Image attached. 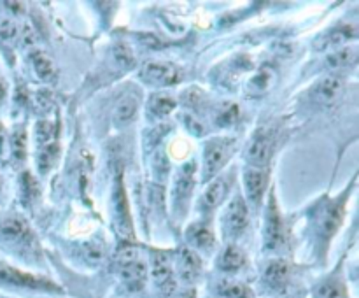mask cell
Instances as JSON below:
<instances>
[{
  "instance_id": "cell-1",
  "label": "cell",
  "mask_w": 359,
  "mask_h": 298,
  "mask_svg": "<svg viewBox=\"0 0 359 298\" xmlns=\"http://www.w3.org/2000/svg\"><path fill=\"white\" fill-rule=\"evenodd\" d=\"M345 213V197L342 195L337 200H324L317 204L316 213L312 216V230L314 237L319 244L328 246V242L333 239L337 230L344 221Z\"/></svg>"
},
{
  "instance_id": "cell-2",
  "label": "cell",
  "mask_w": 359,
  "mask_h": 298,
  "mask_svg": "<svg viewBox=\"0 0 359 298\" xmlns=\"http://www.w3.org/2000/svg\"><path fill=\"white\" fill-rule=\"evenodd\" d=\"M117 272L130 291H140L147 283V265L139 256V251L126 246L117 253Z\"/></svg>"
},
{
  "instance_id": "cell-3",
  "label": "cell",
  "mask_w": 359,
  "mask_h": 298,
  "mask_svg": "<svg viewBox=\"0 0 359 298\" xmlns=\"http://www.w3.org/2000/svg\"><path fill=\"white\" fill-rule=\"evenodd\" d=\"M235 149V139L216 137L210 139L203 149V181L216 178L230 160Z\"/></svg>"
},
{
  "instance_id": "cell-4",
  "label": "cell",
  "mask_w": 359,
  "mask_h": 298,
  "mask_svg": "<svg viewBox=\"0 0 359 298\" xmlns=\"http://www.w3.org/2000/svg\"><path fill=\"white\" fill-rule=\"evenodd\" d=\"M112 207H114V225L122 237H133V221L130 214L129 197H126L125 183H123V172L117 171L114 174V190H112Z\"/></svg>"
},
{
  "instance_id": "cell-5",
  "label": "cell",
  "mask_w": 359,
  "mask_h": 298,
  "mask_svg": "<svg viewBox=\"0 0 359 298\" xmlns=\"http://www.w3.org/2000/svg\"><path fill=\"white\" fill-rule=\"evenodd\" d=\"M0 284L2 286H15V288H29V290H41V291H61L51 281L44 277L32 276L29 272L15 269L11 265L0 263Z\"/></svg>"
},
{
  "instance_id": "cell-6",
  "label": "cell",
  "mask_w": 359,
  "mask_h": 298,
  "mask_svg": "<svg viewBox=\"0 0 359 298\" xmlns=\"http://www.w3.org/2000/svg\"><path fill=\"white\" fill-rule=\"evenodd\" d=\"M140 79L156 88L177 85L182 79V72L170 62H147L140 69Z\"/></svg>"
},
{
  "instance_id": "cell-7",
  "label": "cell",
  "mask_w": 359,
  "mask_h": 298,
  "mask_svg": "<svg viewBox=\"0 0 359 298\" xmlns=\"http://www.w3.org/2000/svg\"><path fill=\"white\" fill-rule=\"evenodd\" d=\"M195 174H196V164L195 162H188L179 169V174L174 183V192H172V204H174L175 213L182 214L186 213L189 206V199L193 195V188H195Z\"/></svg>"
},
{
  "instance_id": "cell-8",
  "label": "cell",
  "mask_w": 359,
  "mask_h": 298,
  "mask_svg": "<svg viewBox=\"0 0 359 298\" xmlns=\"http://www.w3.org/2000/svg\"><path fill=\"white\" fill-rule=\"evenodd\" d=\"M247 225H249V209H247V204L244 202L242 197H235V199L228 204L226 211H224V235H226L228 239H238L244 232H246Z\"/></svg>"
},
{
  "instance_id": "cell-9",
  "label": "cell",
  "mask_w": 359,
  "mask_h": 298,
  "mask_svg": "<svg viewBox=\"0 0 359 298\" xmlns=\"http://www.w3.org/2000/svg\"><path fill=\"white\" fill-rule=\"evenodd\" d=\"M0 235L20 246H27V248H32L34 242H36L29 221L20 214L0 216Z\"/></svg>"
},
{
  "instance_id": "cell-10",
  "label": "cell",
  "mask_w": 359,
  "mask_h": 298,
  "mask_svg": "<svg viewBox=\"0 0 359 298\" xmlns=\"http://www.w3.org/2000/svg\"><path fill=\"white\" fill-rule=\"evenodd\" d=\"M263 237L267 249H279L282 242H284V223H282V216L279 213V206L274 192L270 193V199H268Z\"/></svg>"
},
{
  "instance_id": "cell-11",
  "label": "cell",
  "mask_w": 359,
  "mask_h": 298,
  "mask_svg": "<svg viewBox=\"0 0 359 298\" xmlns=\"http://www.w3.org/2000/svg\"><path fill=\"white\" fill-rule=\"evenodd\" d=\"M274 149V137L267 130H258L251 137L249 144L246 149V160L249 162L251 167L261 169L268 164Z\"/></svg>"
},
{
  "instance_id": "cell-12",
  "label": "cell",
  "mask_w": 359,
  "mask_h": 298,
  "mask_svg": "<svg viewBox=\"0 0 359 298\" xmlns=\"http://www.w3.org/2000/svg\"><path fill=\"white\" fill-rule=\"evenodd\" d=\"M151 272H153V281L156 284L158 291L161 293V297H172L175 290H177V283H175L174 270H172V265L167 256L156 253L153 258V270Z\"/></svg>"
},
{
  "instance_id": "cell-13",
  "label": "cell",
  "mask_w": 359,
  "mask_h": 298,
  "mask_svg": "<svg viewBox=\"0 0 359 298\" xmlns=\"http://www.w3.org/2000/svg\"><path fill=\"white\" fill-rule=\"evenodd\" d=\"M344 85L345 81L342 76L330 74L326 76V78L321 79V81L314 86L310 95H312L314 102L319 104V106L323 107H328L342 95V92H344Z\"/></svg>"
},
{
  "instance_id": "cell-14",
  "label": "cell",
  "mask_w": 359,
  "mask_h": 298,
  "mask_svg": "<svg viewBox=\"0 0 359 298\" xmlns=\"http://www.w3.org/2000/svg\"><path fill=\"white\" fill-rule=\"evenodd\" d=\"M268 185V174L263 169H246L244 171V190H246L247 200H249L251 206H254L258 209L263 199V193L267 190Z\"/></svg>"
},
{
  "instance_id": "cell-15",
  "label": "cell",
  "mask_w": 359,
  "mask_h": 298,
  "mask_svg": "<svg viewBox=\"0 0 359 298\" xmlns=\"http://www.w3.org/2000/svg\"><path fill=\"white\" fill-rule=\"evenodd\" d=\"M228 192H230V178L228 176L216 178L200 199V209L205 211V213L217 209L228 197Z\"/></svg>"
},
{
  "instance_id": "cell-16",
  "label": "cell",
  "mask_w": 359,
  "mask_h": 298,
  "mask_svg": "<svg viewBox=\"0 0 359 298\" xmlns=\"http://www.w3.org/2000/svg\"><path fill=\"white\" fill-rule=\"evenodd\" d=\"M200 272H202V260H200V256L189 248L181 249L177 256V274L181 281L188 284L195 283L198 279Z\"/></svg>"
},
{
  "instance_id": "cell-17",
  "label": "cell",
  "mask_w": 359,
  "mask_h": 298,
  "mask_svg": "<svg viewBox=\"0 0 359 298\" xmlns=\"http://www.w3.org/2000/svg\"><path fill=\"white\" fill-rule=\"evenodd\" d=\"M356 37V27L354 25H337L330 30V32L323 34V37L316 41V46L319 50H328V48L342 46V44L349 43Z\"/></svg>"
},
{
  "instance_id": "cell-18",
  "label": "cell",
  "mask_w": 359,
  "mask_h": 298,
  "mask_svg": "<svg viewBox=\"0 0 359 298\" xmlns=\"http://www.w3.org/2000/svg\"><path fill=\"white\" fill-rule=\"evenodd\" d=\"M289 272H291V269H289L288 262H284V260H272V262L265 267V283L270 288H274V290H282V288H286V284H288Z\"/></svg>"
},
{
  "instance_id": "cell-19",
  "label": "cell",
  "mask_w": 359,
  "mask_h": 298,
  "mask_svg": "<svg viewBox=\"0 0 359 298\" xmlns=\"http://www.w3.org/2000/svg\"><path fill=\"white\" fill-rule=\"evenodd\" d=\"M186 239H188L189 244L196 249H212L216 237H214V232L210 230V227L203 221H196V223L189 225L188 232H186Z\"/></svg>"
},
{
  "instance_id": "cell-20",
  "label": "cell",
  "mask_w": 359,
  "mask_h": 298,
  "mask_svg": "<svg viewBox=\"0 0 359 298\" xmlns=\"http://www.w3.org/2000/svg\"><path fill=\"white\" fill-rule=\"evenodd\" d=\"M175 106H177V102L168 93H154L147 102V116H151L153 120L165 118L175 109Z\"/></svg>"
},
{
  "instance_id": "cell-21",
  "label": "cell",
  "mask_w": 359,
  "mask_h": 298,
  "mask_svg": "<svg viewBox=\"0 0 359 298\" xmlns=\"http://www.w3.org/2000/svg\"><path fill=\"white\" fill-rule=\"evenodd\" d=\"M219 269L223 272H238L246 265V255L242 253V249H238L237 246L230 244L219 256V262H217Z\"/></svg>"
},
{
  "instance_id": "cell-22",
  "label": "cell",
  "mask_w": 359,
  "mask_h": 298,
  "mask_svg": "<svg viewBox=\"0 0 359 298\" xmlns=\"http://www.w3.org/2000/svg\"><path fill=\"white\" fill-rule=\"evenodd\" d=\"M356 58H358V51L352 46L340 48V50L333 51L330 57L326 58V65L331 71H340V69L351 67L356 64Z\"/></svg>"
},
{
  "instance_id": "cell-23",
  "label": "cell",
  "mask_w": 359,
  "mask_h": 298,
  "mask_svg": "<svg viewBox=\"0 0 359 298\" xmlns=\"http://www.w3.org/2000/svg\"><path fill=\"white\" fill-rule=\"evenodd\" d=\"M137 109H139V100L132 95H125L117 102L116 111H114V118H116V121L119 125H129L135 118Z\"/></svg>"
},
{
  "instance_id": "cell-24",
  "label": "cell",
  "mask_w": 359,
  "mask_h": 298,
  "mask_svg": "<svg viewBox=\"0 0 359 298\" xmlns=\"http://www.w3.org/2000/svg\"><path fill=\"white\" fill-rule=\"evenodd\" d=\"M58 153H60V149H58L57 142L41 146L39 155H37V169H39L41 174H47L54 167L58 160Z\"/></svg>"
},
{
  "instance_id": "cell-25",
  "label": "cell",
  "mask_w": 359,
  "mask_h": 298,
  "mask_svg": "<svg viewBox=\"0 0 359 298\" xmlns=\"http://www.w3.org/2000/svg\"><path fill=\"white\" fill-rule=\"evenodd\" d=\"M32 65H34V71H36V74L39 76L43 81H46V83L54 81V78H57V69H54L53 60H51L47 55L41 53V51L34 53Z\"/></svg>"
},
{
  "instance_id": "cell-26",
  "label": "cell",
  "mask_w": 359,
  "mask_h": 298,
  "mask_svg": "<svg viewBox=\"0 0 359 298\" xmlns=\"http://www.w3.org/2000/svg\"><path fill=\"white\" fill-rule=\"evenodd\" d=\"M347 297V288L345 283L338 277H330L323 281L317 288V298H345Z\"/></svg>"
},
{
  "instance_id": "cell-27",
  "label": "cell",
  "mask_w": 359,
  "mask_h": 298,
  "mask_svg": "<svg viewBox=\"0 0 359 298\" xmlns=\"http://www.w3.org/2000/svg\"><path fill=\"white\" fill-rule=\"evenodd\" d=\"M217 291L224 298H253L249 288L237 281H221Z\"/></svg>"
},
{
  "instance_id": "cell-28",
  "label": "cell",
  "mask_w": 359,
  "mask_h": 298,
  "mask_svg": "<svg viewBox=\"0 0 359 298\" xmlns=\"http://www.w3.org/2000/svg\"><path fill=\"white\" fill-rule=\"evenodd\" d=\"M110 55H112L114 64H116L119 69H123V71H129V69H132L133 65H135V57H133L132 50H130L126 44L123 43L114 44Z\"/></svg>"
},
{
  "instance_id": "cell-29",
  "label": "cell",
  "mask_w": 359,
  "mask_h": 298,
  "mask_svg": "<svg viewBox=\"0 0 359 298\" xmlns=\"http://www.w3.org/2000/svg\"><path fill=\"white\" fill-rule=\"evenodd\" d=\"M11 153L16 162L25 160L27 157V132L25 128L18 127L11 135Z\"/></svg>"
},
{
  "instance_id": "cell-30",
  "label": "cell",
  "mask_w": 359,
  "mask_h": 298,
  "mask_svg": "<svg viewBox=\"0 0 359 298\" xmlns=\"http://www.w3.org/2000/svg\"><path fill=\"white\" fill-rule=\"evenodd\" d=\"M54 127L51 121L41 120L36 123V141L39 142V148L44 144H50V142H54Z\"/></svg>"
},
{
  "instance_id": "cell-31",
  "label": "cell",
  "mask_w": 359,
  "mask_h": 298,
  "mask_svg": "<svg viewBox=\"0 0 359 298\" xmlns=\"http://www.w3.org/2000/svg\"><path fill=\"white\" fill-rule=\"evenodd\" d=\"M237 118H238V107L235 106V104L226 102L219 107V111H217L216 123L221 125V127H230V125H233L235 121H237Z\"/></svg>"
},
{
  "instance_id": "cell-32",
  "label": "cell",
  "mask_w": 359,
  "mask_h": 298,
  "mask_svg": "<svg viewBox=\"0 0 359 298\" xmlns=\"http://www.w3.org/2000/svg\"><path fill=\"white\" fill-rule=\"evenodd\" d=\"M20 36L18 23L13 20H2L0 22V39L4 41L6 44H13Z\"/></svg>"
},
{
  "instance_id": "cell-33",
  "label": "cell",
  "mask_w": 359,
  "mask_h": 298,
  "mask_svg": "<svg viewBox=\"0 0 359 298\" xmlns=\"http://www.w3.org/2000/svg\"><path fill=\"white\" fill-rule=\"evenodd\" d=\"M153 171H154V174H156V178L160 179V181H165L168 171H170V162H168L167 155L160 153L156 158H154Z\"/></svg>"
},
{
  "instance_id": "cell-34",
  "label": "cell",
  "mask_w": 359,
  "mask_h": 298,
  "mask_svg": "<svg viewBox=\"0 0 359 298\" xmlns=\"http://www.w3.org/2000/svg\"><path fill=\"white\" fill-rule=\"evenodd\" d=\"M39 186H37V183L34 181L32 176L29 174V172H25V176L22 178V192L23 195H25L27 200H30L32 197H36L37 193H39Z\"/></svg>"
},
{
  "instance_id": "cell-35",
  "label": "cell",
  "mask_w": 359,
  "mask_h": 298,
  "mask_svg": "<svg viewBox=\"0 0 359 298\" xmlns=\"http://www.w3.org/2000/svg\"><path fill=\"white\" fill-rule=\"evenodd\" d=\"M270 79H272L270 72L263 71V72H260V74H258L253 81H251V86H253V90H256V92L261 93V92H265L268 86H270Z\"/></svg>"
},
{
  "instance_id": "cell-36",
  "label": "cell",
  "mask_w": 359,
  "mask_h": 298,
  "mask_svg": "<svg viewBox=\"0 0 359 298\" xmlns=\"http://www.w3.org/2000/svg\"><path fill=\"white\" fill-rule=\"evenodd\" d=\"M137 39H139L140 44H144L146 48H151V50H161V41L154 34H139Z\"/></svg>"
},
{
  "instance_id": "cell-37",
  "label": "cell",
  "mask_w": 359,
  "mask_h": 298,
  "mask_svg": "<svg viewBox=\"0 0 359 298\" xmlns=\"http://www.w3.org/2000/svg\"><path fill=\"white\" fill-rule=\"evenodd\" d=\"M103 251H102V246L98 244H86V258L93 263H98L102 260Z\"/></svg>"
},
{
  "instance_id": "cell-38",
  "label": "cell",
  "mask_w": 359,
  "mask_h": 298,
  "mask_svg": "<svg viewBox=\"0 0 359 298\" xmlns=\"http://www.w3.org/2000/svg\"><path fill=\"white\" fill-rule=\"evenodd\" d=\"M182 120H184L186 127H188L189 130H191V132H195L196 135H202L203 128H202V125H200L198 121L195 120V118H191V116H182Z\"/></svg>"
},
{
  "instance_id": "cell-39",
  "label": "cell",
  "mask_w": 359,
  "mask_h": 298,
  "mask_svg": "<svg viewBox=\"0 0 359 298\" xmlns=\"http://www.w3.org/2000/svg\"><path fill=\"white\" fill-rule=\"evenodd\" d=\"M4 93H6V85L4 81H2V76H0V99L4 97Z\"/></svg>"
}]
</instances>
